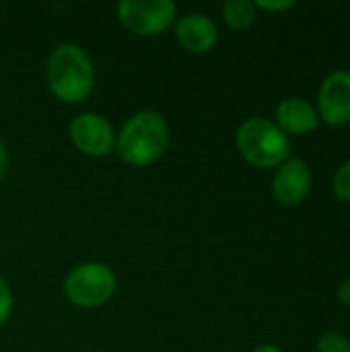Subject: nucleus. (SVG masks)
Here are the masks:
<instances>
[{"mask_svg":"<svg viewBox=\"0 0 350 352\" xmlns=\"http://www.w3.org/2000/svg\"><path fill=\"white\" fill-rule=\"evenodd\" d=\"M45 80L58 101L68 105L83 103L95 89L93 60L85 47L76 43H60L47 58Z\"/></svg>","mask_w":350,"mask_h":352,"instance_id":"obj_1","label":"nucleus"},{"mask_svg":"<svg viewBox=\"0 0 350 352\" xmlns=\"http://www.w3.org/2000/svg\"><path fill=\"white\" fill-rule=\"evenodd\" d=\"M169 146V124L155 109L132 113L116 134L120 159L132 167H149L157 163Z\"/></svg>","mask_w":350,"mask_h":352,"instance_id":"obj_2","label":"nucleus"},{"mask_svg":"<svg viewBox=\"0 0 350 352\" xmlns=\"http://www.w3.org/2000/svg\"><path fill=\"white\" fill-rule=\"evenodd\" d=\"M235 144L239 155L254 167L272 169L281 167L291 159V140L289 136L266 118L245 120L235 134Z\"/></svg>","mask_w":350,"mask_h":352,"instance_id":"obj_3","label":"nucleus"},{"mask_svg":"<svg viewBox=\"0 0 350 352\" xmlns=\"http://www.w3.org/2000/svg\"><path fill=\"white\" fill-rule=\"evenodd\" d=\"M118 289L116 272L101 262H85L72 268L62 285L64 297L83 309H95L105 305Z\"/></svg>","mask_w":350,"mask_h":352,"instance_id":"obj_4","label":"nucleus"},{"mask_svg":"<svg viewBox=\"0 0 350 352\" xmlns=\"http://www.w3.org/2000/svg\"><path fill=\"white\" fill-rule=\"evenodd\" d=\"M177 16V6L171 0H122L118 19L134 35L153 37L165 33Z\"/></svg>","mask_w":350,"mask_h":352,"instance_id":"obj_5","label":"nucleus"},{"mask_svg":"<svg viewBox=\"0 0 350 352\" xmlns=\"http://www.w3.org/2000/svg\"><path fill=\"white\" fill-rule=\"evenodd\" d=\"M68 136L78 153L93 159L107 157L116 148L113 126L101 113L95 111H85L74 116L68 126Z\"/></svg>","mask_w":350,"mask_h":352,"instance_id":"obj_6","label":"nucleus"},{"mask_svg":"<svg viewBox=\"0 0 350 352\" xmlns=\"http://www.w3.org/2000/svg\"><path fill=\"white\" fill-rule=\"evenodd\" d=\"M318 116L328 126H344L350 122V72H332L318 91Z\"/></svg>","mask_w":350,"mask_h":352,"instance_id":"obj_7","label":"nucleus"},{"mask_svg":"<svg viewBox=\"0 0 350 352\" xmlns=\"http://www.w3.org/2000/svg\"><path fill=\"white\" fill-rule=\"evenodd\" d=\"M311 190V171L301 159H287L281 167H276L272 194L283 206L301 204Z\"/></svg>","mask_w":350,"mask_h":352,"instance_id":"obj_8","label":"nucleus"},{"mask_svg":"<svg viewBox=\"0 0 350 352\" xmlns=\"http://www.w3.org/2000/svg\"><path fill=\"white\" fill-rule=\"evenodd\" d=\"M175 39L190 54H206L219 41V27L208 14L188 12L175 19Z\"/></svg>","mask_w":350,"mask_h":352,"instance_id":"obj_9","label":"nucleus"},{"mask_svg":"<svg viewBox=\"0 0 350 352\" xmlns=\"http://www.w3.org/2000/svg\"><path fill=\"white\" fill-rule=\"evenodd\" d=\"M276 126L289 136H301V134H309L320 126V116L316 111L314 105H309L305 99L299 97H289L283 99L276 107Z\"/></svg>","mask_w":350,"mask_h":352,"instance_id":"obj_10","label":"nucleus"},{"mask_svg":"<svg viewBox=\"0 0 350 352\" xmlns=\"http://www.w3.org/2000/svg\"><path fill=\"white\" fill-rule=\"evenodd\" d=\"M223 19L235 31L250 29L256 23V4L250 0H229L223 6Z\"/></svg>","mask_w":350,"mask_h":352,"instance_id":"obj_11","label":"nucleus"},{"mask_svg":"<svg viewBox=\"0 0 350 352\" xmlns=\"http://www.w3.org/2000/svg\"><path fill=\"white\" fill-rule=\"evenodd\" d=\"M318 352H350V340L340 332H326L318 340Z\"/></svg>","mask_w":350,"mask_h":352,"instance_id":"obj_12","label":"nucleus"},{"mask_svg":"<svg viewBox=\"0 0 350 352\" xmlns=\"http://www.w3.org/2000/svg\"><path fill=\"white\" fill-rule=\"evenodd\" d=\"M334 188V196L342 202H350V161H347L334 175L332 182Z\"/></svg>","mask_w":350,"mask_h":352,"instance_id":"obj_13","label":"nucleus"},{"mask_svg":"<svg viewBox=\"0 0 350 352\" xmlns=\"http://www.w3.org/2000/svg\"><path fill=\"white\" fill-rule=\"evenodd\" d=\"M12 307H14V297H12V291L10 287L6 285V280L0 276V326H4L12 314Z\"/></svg>","mask_w":350,"mask_h":352,"instance_id":"obj_14","label":"nucleus"},{"mask_svg":"<svg viewBox=\"0 0 350 352\" xmlns=\"http://www.w3.org/2000/svg\"><path fill=\"white\" fill-rule=\"evenodd\" d=\"M254 4H256V8L270 10V12H283V10H289V8L295 6L293 0H274V2H270V0H258Z\"/></svg>","mask_w":350,"mask_h":352,"instance_id":"obj_15","label":"nucleus"},{"mask_svg":"<svg viewBox=\"0 0 350 352\" xmlns=\"http://www.w3.org/2000/svg\"><path fill=\"white\" fill-rule=\"evenodd\" d=\"M6 171H8V151H6L4 142L0 140V179L6 175Z\"/></svg>","mask_w":350,"mask_h":352,"instance_id":"obj_16","label":"nucleus"},{"mask_svg":"<svg viewBox=\"0 0 350 352\" xmlns=\"http://www.w3.org/2000/svg\"><path fill=\"white\" fill-rule=\"evenodd\" d=\"M338 299H340L344 305H349L350 307V278H347V280L338 287Z\"/></svg>","mask_w":350,"mask_h":352,"instance_id":"obj_17","label":"nucleus"},{"mask_svg":"<svg viewBox=\"0 0 350 352\" xmlns=\"http://www.w3.org/2000/svg\"><path fill=\"white\" fill-rule=\"evenodd\" d=\"M252 352H283L278 346H274V344H262V346H256Z\"/></svg>","mask_w":350,"mask_h":352,"instance_id":"obj_18","label":"nucleus"}]
</instances>
